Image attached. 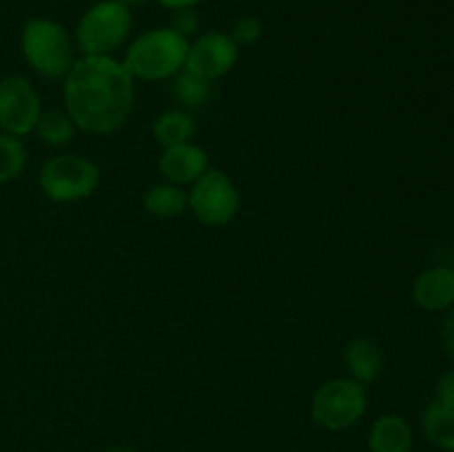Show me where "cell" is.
<instances>
[{
  "mask_svg": "<svg viewBox=\"0 0 454 452\" xmlns=\"http://www.w3.org/2000/svg\"><path fill=\"white\" fill-rule=\"evenodd\" d=\"M189 44L191 40L182 38L171 27H158L137 35L122 62L136 80H167L184 69Z\"/></svg>",
  "mask_w": 454,
  "mask_h": 452,
  "instance_id": "7a4b0ae2",
  "label": "cell"
},
{
  "mask_svg": "<svg viewBox=\"0 0 454 452\" xmlns=\"http://www.w3.org/2000/svg\"><path fill=\"white\" fill-rule=\"evenodd\" d=\"M368 406L366 386L350 377L328 379L315 390L310 401V417L317 425L331 433L350 428L364 417Z\"/></svg>",
  "mask_w": 454,
  "mask_h": 452,
  "instance_id": "8992f818",
  "label": "cell"
},
{
  "mask_svg": "<svg viewBox=\"0 0 454 452\" xmlns=\"http://www.w3.org/2000/svg\"><path fill=\"white\" fill-rule=\"evenodd\" d=\"M211 80L202 78V75L193 74L189 69H182L173 75V93H176L177 100L182 102L189 109H195V106H202L204 102L211 97Z\"/></svg>",
  "mask_w": 454,
  "mask_h": 452,
  "instance_id": "ac0fdd59",
  "label": "cell"
},
{
  "mask_svg": "<svg viewBox=\"0 0 454 452\" xmlns=\"http://www.w3.org/2000/svg\"><path fill=\"white\" fill-rule=\"evenodd\" d=\"M262 31H264V27H262L260 18L239 16L238 20H235L233 29H231L229 35L233 38V43L242 49V47H251V44H255L257 40L262 38Z\"/></svg>",
  "mask_w": 454,
  "mask_h": 452,
  "instance_id": "ffe728a7",
  "label": "cell"
},
{
  "mask_svg": "<svg viewBox=\"0 0 454 452\" xmlns=\"http://www.w3.org/2000/svg\"><path fill=\"white\" fill-rule=\"evenodd\" d=\"M158 168L168 184L186 186L202 177L208 168V153L193 142L167 146L158 160Z\"/></svg>",
  "mask_w": 454,
  "mask_h": 452,
  "instance_id": "30bf717a",
  "label": "cell"
},
{
  "mask_svg": "<svg viewBox=\"0 0 454 452\" xmlns=\"http://www.w3.org/2000/svg\"><path fill=\"white\" fill-rule=\"evenodd\" d=\"M20 49L27 65L43 78H65L74 65L69 34L51 18H29L22 27Z\"/></svg>",
  "mask_w": 454,
  "mask_h": 452,
  "instance_id": "3957f363",
  "label": "cell"
},
{
  "mask_svg": "<svg viewBox=\"0 0 454 452\" xmlns=\"http://www.w3.org/2000/svg\"><path fill=\"white\" fill-rule=\"evenodd\" d=\"M40 113V96L25 75H7L0 80V131L16 137L29 136Z\"/></svg>",
  "mask_w": 454,
  "mask_h": 452,
  "instance_id": "ba28073f",
  "label": "cell"
},
{
  "mask_svg": "<svg viewBox=\"0 0 454 452\" xmlns=\"http://www.w3.org/2000/svg\"><path fill=\"white\" fill-rule=\"evenodd\" d=\"M368 448L371 452H411V424L399 415L377 417L371 425V434H368Z\"/></svg>",
  "mask_w": 454,
  "mask_h": 452,
  "instance_id": "4fadbf2b",
  "label": "cell"
},
{
  "mask_svg": "<svg viewBox=\"0 0 454 452\" xmlns=\"http://www.w3.org/2000/svg\"><path fill=\"white\" fill-rule=\"evenodd\" d=\"M412 300L424 310H448L454 306V270L448 266L426 269L412 286Z\"/></svg>",
  "mask_w": 454,
  "mask_h": 452,
  "instance_id": "8fae6325",
  "label": "cell"
},
{
  "mask_svg": "<svg viewBox=\"0 0 454 452\" xmlns=\"http://www.w3.org/2000/svg\"><path fill=\"white\" fill-rule=\"evenodd\" d=\"M344 363L350 379L368 386L380 377L381 368H384V353H381L380 344L371 337H355L346 346Z\"/></svg>",
  "mask_w": 454,
  "mask_h": 452,
  "instance_id": "7c38bea8",
  "label": "cell"
},
{
  "mask_svg": "<svg viewBox=\"0 0 454 452\" xmlns=\"http://www.w3.org/2000/svg\"><path fill=\"white\" fill-rule=\"evenodd\" d=\"M62 100L78 131L109 136L131 118L136 78L114 56H84L65 75Z\"/></svg>",
  "mask_w": 454,
  "mask_h": 452,
  "instance_id": "6da1fadb",
  "label": "cell"
},
{
  "mask_svg": "<svg viewBox=\"0 0 454 452\" xmlns=\"http://www.w3.org/2000/svg\"><path fill=\"white\" fill-rule=\"evenodd\" d=\"M452 452H454V450H452Z\"/></svg>",
  "mask_w": 454,
  "mask_h": 452,
  "instance_id": "4316f807",
  "label": "cell"
},
{
  "mask_svg": "<svg viewBox=\"0 0 454 452\" xmlns=\"http://www.w3.org/2000/svg\"><path fill=\"white\" fill-rule=\"evenodd\" d=\"M239 191L229 175L220 168L202 173L200 180L191 184L189 208L198 222L207 226H226L239 213Z\"/></svg>",
  "mask_w": 454,
  "mask_h": 452,
  "instance_id": "52a82bcc",
  "label": "cell"
},
{
  "mask_svg": "<svg viewBox=\"0 0 454 452\" xmlns=\"http://www.w3.org/2000/svg\"><path fill=\"white\" fill-rule=\"evenodd\" d=\"M195 136V120L191 118L186 111L171 109L164 111L155 118L153 122V137L158 144H162V149L176 144H184L191 142V137Z\"/></svg>",
  "mask_w": 454,
  "mask_h": 452,
  "instance_id": "2e32d148",
  "label": "cell"
},
{
  "mask_svg": "<svg viewBox=\"0 0 454 452\" xmlns=\"http://www.w3.org/2000/svg\"><path fill=\"white\" fill-rule=\"evenodd\" d=\"M176 34H180L182 38L191 40L200 29V16L195 13L193 7H186V9H176L171 16V22H168Z\"/></svg>",
  "mask_w": 454,
  "mask_h": 452,
  "instance_id": "44dd1931",
  "label": "cell"
},
{
  "mask_svg": "<svg viewBox=\"0 0 454 452\" xmlns=\"http://www.w3.org/2000/svg\"><path fill=\"white\" fill-rule=\"evenodd\" d=\"M122 3L127 4V7H136V4H142L145 0H122Z\"/></svg>",
  "mask_w": 454,
  "mask_h": 452,
  "instance_id": "484cf974",
  "label": "cell"
},
{
  "mask_svg": "<svg viewBox=\"0 0 454 452\" xmlns=\"http://www.w3.org/2000/svg\"><path fill=\"white\" fill-rule=\"evenodd\" d=\"M437 399L446 406L454 408V370L446 372L437 384Z\"/></svg>",
  "mask_w": 454,
  "mask_h": 452,
  "instance_id": "7402d4cb",
  "label": "cell"
},
{
  "mask_svg": "<svg viewBox=\"0 0 454 452\" xmlns=\"http://www.w3.org/2000/svg\"><path fill=\"white\" fill-rule=\"evenodd\" d=\"M164 9L168 12H176V9H186V7H195L200 0H158Z\"/></svg>",
  "mask_w": 454,
  "mask_h": 452,
  "instance_id": "cb8c5ba5",
  "label": "cell"
},
{
  "mask_svg": "<svg viewBox=\"0 0 454 452\" xmlns=\"http://www.w3.org/2000/svg\"><path fill=\"white\" fill-rule=\"evenodd\" d=\"M146 213L155 217H177L189 208V191L176 184H155L142 198Z\"/></svg>",
  "mask_w": 454,
  "mask_h": 452,
  "instance_id": "9a60e30c",
  "label": "cell"
},
{
  "mask_svg": "<svg viewBox=\"0 0 454 452\" xmlns=\"http://www.w3.org/2000/svg\"><path fill=\"white\" fill-rule=\"evenodd\" d=\"M421 428L430 443L443 450H454V408L439 399L430 401L421 412Z\"/></svg>",
  "mask_w": 454,
  "mask_h": 452,
  "instance_id": "5bb4252c",
  "label": "cell"
},
{
  "mask_svg": "<svg viewBox=\"0 0 454 452\" xmlns=\"http://www.w3.org/2000/svg\"><path fill=\"white\" fill-rule=\"evenodd\" d=\"M35 133L40 140L49 146H65L75 137L74 120L67 115V111H43L35 122Z\"/></svg>",
  "mask_w": 454,
  "mask_h": 452,
  "instance_id": "e0dca14e",
  "label": "cell"
},
{
  "mask_svg": "<svg viewBox=\"0 0 454 452\" xmlns=\"http://www.w3.org/2000/svg\"><path fill=\"white\" fill-rule=\"evenodd\" d=\"M131 27V7L122 0H100L80 18L75 27V43L84 56H111L129 38Z\"/></svg>",
  "mask_w": 454,
  "mask_h": 452,
  "instance_id": "277c9868",
  "label": "cell"
},
{
  "mask_svg": "<svg viewBox=\"0 0 454 452\" xmlns=\"http://www.w3.org/2000/svg\"><path fill=\"white\" fill-rule=\"evenodd\" d=\"M102 173L93 160L78 153H60L43 164L38 175L40 191L51 202H78L100 186Z\"/></svg>",
  "mask_w": 454,
  "mask_h": 452,
  "instance_id": "5b68a950",
  "label": "cell"
},
{
  "mask_svg": "<svg viewBox=\"0 0 454 452\" xmlns=\"http://www.w3.org/2000/svg\"><path fill=\"white\" fill-rule=\"evenodd\" d=\"M27 146L22 137L0 131V184L12 182L25 171Z\"/></svg>",
  "mask_w": 454,
  "mask_h": 452,
  "instance_id": "d6986e66",
  "label": "cell"
},
{
  "mask_svg": "<svg viewBox=\"0 0 454 452\" xmlns=\"http://www.w3.org/2000/svg\"><path fill=\"white\" fill-rule=\"evenodd\" d=\"M105 452H137L136 448H129V446H114V448H106Z\"/></svg>",
  "mask_w": 454,
  "mask_h": 452,
  "instance_id": "d4e9b609",
  "label": "cell"
},
{
  "mask_svg": "<svg viewBox=\"0 0 454 452\" xmlns=\"http://www.w3.org/2000/svg\"><path fill=\"white\" fill-rule=\"evenodd\" d=\"M443 346H446L448 355L454 359V310L443 322Z\"/></svg>",
  "mask_w": 454,
  "mask_h": 452,
  "instance_id": "603a6c76",
  "label": "cell"
},
{
  "mask_svg": "<svg viewBox=\"0 0 454 452\" xmlns=\"http://www.w3.org/2000/svg\"><path fill=\"white\" fill-rule=\"evenodd\" d=\"M239 58V47L224 31H208L198 35L189 44L184 69L202 75L207 80H217L229 74Z\"/></svg>",
  "mask_w": 454,
  "mask_h": 452,
  "instance_id": "9c48e42d",
  "label": "cell"
}]
</instances>
